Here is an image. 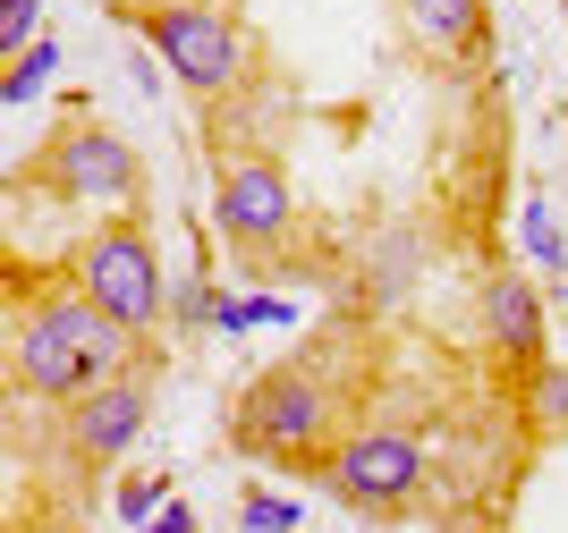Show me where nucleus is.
Segmentation results:
<instances>
[{"label":"nucleus","instance_id":"13","mask_svg":"<svg viewBox=\"0 0 568 533\" xmlns=\"http://www.w3.org/2000/svg\"><path fill=\"white\" fill-rule=\"evenodd\" d=\"M119 516H128V525H153V516L170 509V474H119Z\"/></svg>","mask_w":568,"mask_h":533},{"label":"nucleus","instance_id":"8","mask_svg":"<svg viewBox=\"0 0 568 533\" xmlns=\"http://www.w3.org/2000/svg\"><path fill=\"white\" fill-rule=\"evenodd\" d=\"M475 330H484V356L500 365V390L526 407L535 372L551 365V339H544V288H535L526 271H509V263H493V271H484V288H475Z\"/></svg>","mask_w":568,"mask_h":533},{"label":"nucleus","instance_id":"7","mask_svg":"<svg viewBox=\"0 0 568 533\" xmlns=\"http://www.w3.org/2000/svg\"><path fill=\"white\" fill-rule=\"evenodd\" d=\"M162 365H170V348H153V356H136V365L119 372V381H102V390L69 398V407H51V449H60V474H69V491H94L102 474H111V465L136 449V432L153 423Z\"/></svg>","mask_w":568,"mask_h":533},{"label":"nucleus","instance_id":"14","mask_svg":"<svg viewBox=\"0 0 568 533\" xmlns=\"http://www.w3.org/2000/svg\"><path fill=\"white\" fill-rule=\"evenodd\" d=\"M237 533H297V500H281V491H246V500H237Z\"/></svg>","mask_w":568,"mask_h":533},{"label":"nucleus","instance_id":"17","mask_svg":"<svg viewBox=\"0 0 568 533\" xmlns=\"http://www.w3.org/2000/svg\"><path fill=\"white\" fill-rule=\"evenodd\" d=\"M136 533H195V509H187V500H170V509L153 516V525H136Z\"/></svg>","mask_w":568,"mask_h":533},{"label":"nucleus","instance_id":"18","mask_svg":"<svg viewBox=\"0 0 568 533\" xmlns=\"http://www.w3.org/2000/svg\"><path fill=\"white\" fill-rule=\"evenodd\" d=\"M442 533H500V516H442Z\"/></svg>","mask_w":568,"mask_h":533},{"label":"nucleus","instance_id":"15","mask_svg":"<svg viewBox=\"0 0 568 533\" xmlns=\"http://www.w3.org/2000/svg\"><path fill=\"white\" fill-rule=\"evenodd\" d=\"M255 322H288V305L281 297H221V314H213L221 339H237V330H255Z\"/></svg>","mask_w":568,"mask_h":533},{"label":"nucleus","instance_id":"3","mask_svg":"<svg viewBox=\"0 0 568 533\" xmlns=\"http://www.w3.org/2000/svg\"><path fill=\"white\" fill-rule=\"evenodd\" d=\"M204 144H213V237L230 246V263L246 279H281L297 271V246H306V212H297V186H288L281 144L255 136L237 102L204 111Z\"/></svg>","mask_w":568,"mask_h":533},{"label":"nucleus","instance_id":"2","mask_svg":"<svg viewBox=\"0 0 568 533\" xmlns=\"http://www.w3.org/2000/svg\"><path fill=\"white\" fill-rule=\"evenodd\" d=\"M0 297H9V390L26 407H69V398L119 381L136 356H153L77 288L69 255H0Z\"/></svg>","mask_w":568,"mask_h":533},{"label":"nucleus","instance_id":"11","mask_svg":"<svg viewBox=\"0 0 568 533\" xmlns=\"http://www.w3.org/2000/svg\"><path fill=\"white\" fill-rule=\"evenodd\" d=\"M526 441H568V365H544L535 390H526Z\"/></svg>","mask_w":568,"mask_h":533},{"label":"nucleus","instance_id":"12","mask_svg":"<svg viewBox=\"0 0 568 533\" xmlns=\"http://www.w3.org/2000/svg\"><path fill=\"white\" fill-rule=\"evenodd\" d=\"M51 69H60V43H51V34H34V43H26L18 60L0 69V102H9V111H26V102L51 85Z\"/></svg>","mask_w":568,"mask_h":533},{"label":"nucleus","instance_id":"10","mask_svg":"<svg viewBox=\"0 0 568 533\" xmlns=\"http://www.w3.org/2000/svg\"><path fill=\"white\" fill-rule=\"evenodd\" d=\"M518 237H526V263H535L544 279H568V229H560V212H551L544 195H526Z\"/></svg>","mask_w":568,"mask_h":533},{"label":"nucleus","instance_id":"1","mask_svg":"<svg viewBox=\"0 0 568 533\" xmlns=\"http://www.w3.org/2000/svg\"><path fill=\"white\" fill-rule=\"evenodd\" d=\"M374 398H382V339H374V314L348 305L314 339H297L288 356H272L230 390V449L272 465V474L323 483L339 441L374 416Z\"/></svg>","mask_w":568,"mask_h":533},{"label":"nucleus","instance_id":"5","mask_svg":"<svg viewBox=\"0 0 568 533\" xmlns=\"http://www.w3.org/2000/svg\"><path fill=\"white\" fill-rule=\"evenodd\" d=\"M69 271L77 288L111 314L128 339H144V348H162V322H170V279H162V246H153V221H144V204H119L111 221H94V229L69 246Z\"/></svg>","mask_w":568,"mask_h":533},{"label":"nucleus","instance_id":"6","mask_svg":"<svg viewBox=\"0 0 568 533\" xmlns=\"http://www.w3.org/2000/svg\"><path fill=\"white\" fill-rule=\"evenodd\" d=\"M323 491H332L339 509L374 516V525L425 516V509H433V449H425V432H416L407 416H382V407H374V416L339 441Z\"/></svg>","mask_w":568,"mask_h":533},{"label":"nucleus","instance_id":"4","mask_svg":"<svg viewBox=\"0 0 568 533\" xmlns=\"http://www.w3.org/2000/svg\"><path fill=\"white\" fill-rule=\"evenodd\" d=\"M9 195L18 204H144V153L128 136H119L111 119H94L85 102H69V111L51 119V136L26 153L18 170H9Z\"/></svg>","mask_w":568,"mask_h":533},{"label":"nucleus","instance_id":"16","mask_svg":"<svg viewBox=\"0 0 568 533\" xmlns=\"http://www.w3.org/2000/svg\"><path fill=\"white\" fill-rule=\"evenodd\" d=\"M34 34H43V0H0V51L18 60Z\"/></svg>","mask_w":568,"mask_h":533},{"label":"nucleus","instance_id":"19","mask_svg":"<svg viewBox=\"0 0 568 533\" xmlns=\"http://www.w3.org/2000/svg\"><path fill=\"white\" fill-rule=\"evenodd\" d=\"M560 9H568V0H560Z\"/></svg>","mask_w":568,"mask_h":533},{"label":"nucleus","instance_id":"9","mask_svg":"<svg viewBox=\"0 0 568 533\" xmlns=\"http://www.w3.org/2000/svg\"><path fill=\"white\" fill-rule=\"evenodd\" d=\"M399 34L425 69H475L484 60V0H390Z\"/></svg>","mask_w":568,"mask_h":533}]
</instances>
